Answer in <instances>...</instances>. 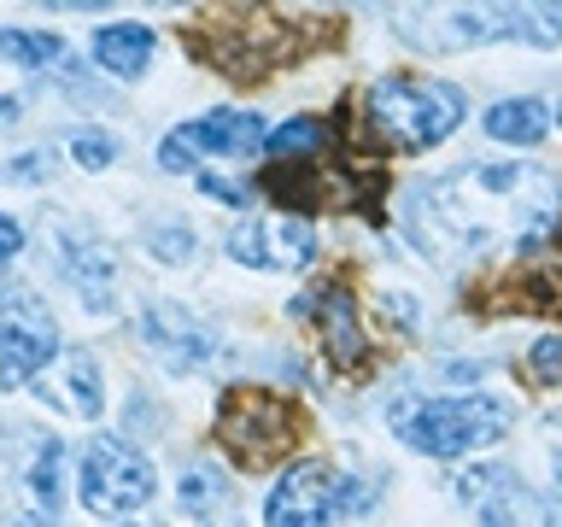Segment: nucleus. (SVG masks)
<instances>
[{
    "label": "nucleus",
    "instance_id": "1",
    "mask_svg": "<svg viewBox=\"0 0 562 527\" xmlns=\"http://www.w3.org/2000/svg\"><path fill=\"white\" fill-rule=\"evenodd\" d=\"M404 228L434 264L539 253L562 228V176L544 165H516V158L509 165L481 158V165L422 182L411 193Z\"/></svg>",
    "mask_w": 562,
    "mask_h": 527
},
{
    "label": "nucleus",
    "instance_id": "2",
    "mask_svg": "<svg viewBox=\"0 0 562 527\" xmlns=\"http://www.w3.org/2000/svg\"><path fill=\"white\" fill-rule=\"evenodd\" d=\"M469 117V94L446 77H416V70H393L363 88V135L393 158H416L457 135Z\"/></svg>",
    "mask_w": 562,
    "mask_h": 527
},
{
    "label": "nucleus",
    "instance_id": "3",
    "mask_svg": "<svg viewBox=\"0 0 562 527\" xmlns=\"http://www.w3.org/2000/svg\"><path fill=\"white\" fill-rule=\"evenodd\" d=\"M386 428L422 457H474L516 428V404L498 393H446V399H398L386 404Z\"/></svg>",
    "mask_w": 562,
    "mask_h": 527
},
{
    "label": "nucleus",
    "instance_id": "4",
    "mask_svg": "<svg viewBox=\"0 0 562 527\" xmlns=\"http://www.w3.org/2000/svg\"><path fill=\"white\" fill-rule=\"evenodd\" d=\"M65 439L47 428H0V527H59Z\"/></svg>",
    "mask_w": 562,
    "mask_h": 527
},
{
    "label": "nucleus",
    "instance_id": "5",
    "mask_svg": "<svg viewBox=\"0 0 562 527\" xmlns=\"http://www.w3.org/2000/svg\"><path fill=\"white\" fill-rule=\"evenodd\" d=\"M404 42L428 53H463L486 42H527L557 47L562 42V7H446V12H404Z\"/></svg>",
    "mask_w": 562,
    "mask_h": 527
},
{
    "label": "nucleus",
    "instance_id": "6",
    "mask_svg": "<svg viewBox=\"0 0 562 527\" xmlns=\"http://www.w3.org/2000/svg\"><path fill=\"white\" fill-rule=\"evenodd\" d=\"M158 492V469L147 451H135L130 439L117 434H94L77 457V498L88 516H105V522H130L153 504Z\"/></svg>",
    "mask_w": 562,
    "mask_h": 527
},
{
    "label": "nucleus",
    "instance_id": "7",
    "mask_svg": "<svg viewBox=\"0 0 562 527\" xmlns=\"http://www.w3.org/2000/svg\"><path fill=\"white\" fill-rule=\"evenodd\" d=\"M358 481L340 474L323 457H305V463H288L276 474V486L263 492V527H334L351 509H363Z\"/></svg>",
    "mask_w": 562,
    "mask_h": 527
},
{
    "label": "nucleus",
    "instance_id": "8",
    "mask_svg": "<svg viewBox=\"0 0 562 527\" xmlns=\"http://www.w3.org/2000/svg\"><path fill=\"white\" fill-rule=\"evenodd\" d=\"M59 363V323L42 293L12 281L0 288V393H24Z\"/></svg>",
    "mask_w": 562,
    "mask_h": 527
},
{
    "label": "nucleus",
    "instance_id": "9",
    "mask_svg": "<svg viewBox=\"0 0 562 527\" xmlns=\"http://www.w3.org/2000/svg\"><path fill=\"white\" fill-rule=\"evenodd\" d=\"M217 439L240 469H263L299 439V416H293L288 399L240 386V393H228L223 411H217Z\"/></svg>",
    "mask_w": 562,
    "mask_h": 527
},
{
    "label": "nucleus",
    "instance_id": "10",
    "mask_svg": "<svg viewBox=\"0 0 562 527\" xmlns=\"http://www.w3.org/2000/svg\"><path fill=\"white\" fill-rule=\"evenodd\" d=\"M228 258L246 270H305L316 258V228L288 211H263L228 228Z\"/></svg>",
    "mask_w": 562,
    "mask_h": 527
},
{
    "label": "nucleus",
    "instance_id": "11",
    "mask_svg": "<svg viewBox=\"0 0 562 527\" xmlns=\"http://www.w3.org/2000/svg\"><path fill=\"white\" fill-rule=\"evenodd\" d=\"M140 340H147V351L170 369V375H200V369L217 358V328L200 323L188 305H170V299H158V305L140 311Z\"/></svg>",
    "mask_w": 562,
    "mask_h": 527
},
{
    "label": "nucleus",
    "instance_id": "12",
    "mask_svg": "<svg viewBox=\"0 0 562 527\" xmlns=\"http://www.w3.org/2000/svg\"><path fill=\"white\" fill-rule=\"evenodd\" d=\"M53 246H59V276L77 288L82 311L88 316H112L117 311V258H112V246L82 235V228H59Z\"/></svg>",
    "mask_w": 562,
    "mask_h": 527
},
{
    "label": "nucleus",
    "instance_id": "13",
    "mask_svg": "<svg viewBox=\"0 0 562 527\" xmlns=\"http://www.w3.org/2000/svg\"><path fill=\"white\" fill-rule=\"evenodd\" d=\"M293 311H299V316H316L328 358L340 363V369H363V363H369V334H363L358 305H351V293H346V288H323V293L299 299Z\"/></svg>",
    "mask_w": 562,
    "mask_h": 527
},
{
    "label": "nucleus",
    "instance_id": "14",
    "mask_svg": "<svg viewBox=\"0 0 562 527\" xmlns=\"http://www.w3.org/2000/svg\"><path fill=\"white\" fill-rule=\"evenodd\" d=\"M182 147L200 158V153H217V158H258L263 153V117H252V112H205V117H193V123H182Z\"/></svg>",
    "mask_w": 562,
    "mask_h": 527
},
{
    "label": "nucleus",
    "instance_id": "15",
    "mask_svg": "<svg viewBox=\"0 0 562 527\" xmlns=\"http://www.w3.org/2000/svg\"><path fill=\"white\" fill-rule=\"evenodd\" d=\"M35 386H42V399L65 404V411L82 416V422H94L105 411V375H100L94 351H59V363H53Z\"/></svg>",
    "mask_w": 562,
    "mask_h": 527
},
{
    "label": "nucleus",
    "instance_id": "16",
    "mask_svg": "<svg viewBox=\"0 0 562 527\" xmlns=\"http://www.w3.org/2000/svg\"><path fill=\"white\" fill-rule=\"evenodd\" d=\"M153 47H158L153 24H135V18L100 24V30H94V42H88V53H94V65L105 70V77H117V82H135L140 70L153 65Z\"/></svg>",
    "mask_w": 562,
    "mask_h": 527
},
{
    "label": "nucleus",
    "instance_id": "17",
    "mask_svg": "<svg viewBox=\"0 0 562 527\" xmlns=\"http://www.w3.org/2000/svg\"><path fill=\"white\" fill-rule=\"evenodd\" d=\"M492 141H504V147H539L544 135H551V105L521 94V100H498L492 112L481 117Z\"/></svg>",
    "mask_w": 562,
    "mask_h": 527
},
{
    "label": "nucleus",
    "instance_id": "18",
    "mask_svg": "<svg viewBox=\"0 0 562 527\" xmlns=\"http://www.w3.org/2000/svg\"><path fill=\"white\" fill-rule=\"evenodd\" d=\"M176 504H182V516H193V522L223 516V509H228V481H223V469H217V463H188L182 481H176Z\"/></svg>",
    "mask_w": 562,
    "mask_h": 527
},
{
    "label": "nucleus",
    "instance_id": "19",
    "mask_svg": "<svg viewBox=\"0 0 562 527\" xmlns=\"http://www.w3.org/2000/svg\"><path fill=\"white\" fill-rule=\"evenodd\" d=\"M328 147V123L323 117H288L263 135V153H276L281 165H311L316 153Z\"/></svg>",
    "mask_w": 562,
    "mask_h": 527
},
{
    "label": "nucleus",
    "instance_id": "20",
    "mask_svg": "<svg viewBox=\"0 0 562 527\" xmlns=\"http://www.w3.org/2000/svg\"><path fill=\"white\" fill-rule=\"evenodd\" d=\"M65 42L53 30H0V59L18 65V70H47L59 65Z\"/></svg>",
    "mask_w": 562,
    "mask_h": 527
},
{
    "label": "nucleus",
    "instance_id": "21",
    "mask_svg": "<svg viewBox=\"0 0 562 527\" xmlns=\"http://www.w3.org/2000/svg\"><path fill=\"white\" fill-rule=\"evenodd\" d=\"M70 158H77L82 170H105L117 158V135L112 130H77L70 135Z\"/></svg>",
    "mask_w": 562,
    "mask_h": 527
},
{
    "label": "nucleus",
    "instance_id": "22",
    "mask_svg": "<svg viewBox=\"0 0 562 527\" xmlns=\"http://www.w3.org/2000/svg\"><path fill=\"white\" fill-rule=\"evenodd\" d=\"M527 375L539 386H562V334H539L533 351H527Z\"/></svg>",
    "mask_w": 562,
    "mask_h": 527
},
{
    "label": "nucleus",
    "instance_id": "23",
    "mask_svg": "<svg viewBox=\"0 0 562 527\" xmlns=\"http://www.w3.org/2000/svg\"><path fill=\"white\" fill-rule=\"evenodd\" d=\"M193 228H153V253L165 258V264H188L193 258Z\"/></svg>",
    "mask_w": 562,
    "mask_h": 527
},
{
    "label": "nucleus",
    "instance_id": "24",
    "mask_svg": "<svg viewBox=\"0 0 562 527\" xmlns=\"http://www.w3.org/2000/svg\"><path fill=\"white\" fill-rule=\"evenodd\" d=\"M12 182H42V176H53V147H35L24 158H12Z\"/></svg>",
    "mask_w": 562,
    "mask_h": 527
},
{
    "label": "nucleus",
    "instance_id": "25",
    "mask_svg": "<svg viewBox=\"0 0 562 527\" xmlns=\"http://www.w3.org/2000/svg\"><path fill=\"white\" fill-rule=\"evenodd\" d=\"M193 165H200V158H193V153L182 147V135L170 130V135H165V147H158V170H170V176H188Z\"/></svg>",
    "mask_w": 562,
    "mask_h": 527
},
{
    "label": "nucleus",
    "instance_id": "26",
    "mask_svg": "<svg viewBox=\"0 0 562 527\" xmlns=\"http://www.w3.org/2000/svg\"><path fill=\"white\" fill-rule=\"evenodd\" d=\"M200 188L211 193V200H223V205H246V188H240V182H223V176H200Z\"/></svg>",
    "mask_w": 562,
    "mask_h": 527
},
{
    "label": "nucleus",
    "instance_id": "27",
    "mask_svg": "<svg viewBox=\"0 0 562 527\" xmlns=\"http://www.w3.org/2000/svg\"><path fill=\"white\" fill-rule=\"evenodd\" d=\"M18 246H24V228H18L12 217H0V264L18 258Z\"/></svg>",
    "mask_w": 562,
    "mask_h": 527
},
{
    "label": "nucleus",
    "instance_id": "28",
    "mask_svg": "<svg viewBox=\"0 0 562 527\" xmlns=\"http://www.w3.org/2000/svg\"><path fill=\"white\" fill-rule=\"evenodd\" d=\"M544 522L562 527V457H557V492H551V504H544Z\"/></svg>",
    "mask_w": 562,
    "mask_h": 527
},
{
    "label": "nucleus",
    "instance_id": "29",
    "mask_svg": "<svg viewBox=\"0 0 562 527\" xmlns=\"http://www.w3.org/2000/svg\"><path fill=\"white\" fill-rule=\"evenodd\" d=\"M18 123V94H0V130H12Z\"/></svg>",
    "mask_w": 562,
    "mask_h": 527
},
{
    "label": "nucleus",
    "instance_id": "30",
    "mask_svg": "<svg viewBox=\"0 0 562 527\" xmlns=\"http://www.w3.org/2000/svg\"><path fill=\"white\" fill-rule=\"evenodd\" d=\"M551 123H562V105H557V117H551Z\"/></svg>",
    "mask_w": 562,
    "mask_h": 527
}]
</instances>
